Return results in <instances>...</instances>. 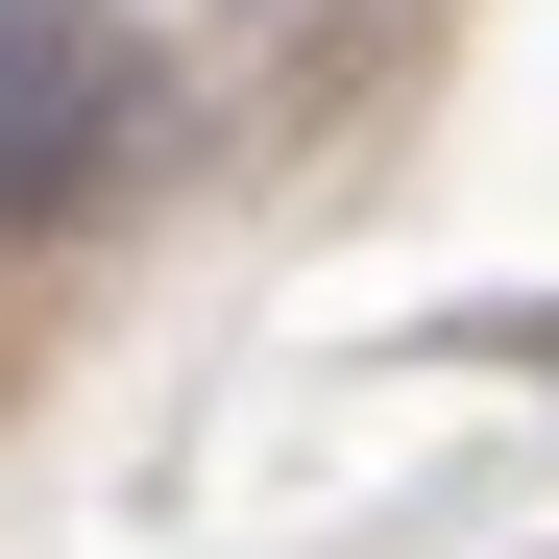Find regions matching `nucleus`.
<instances>
[{
    "instance_id": "1",
    "label": "nucleus",
    "mask_w": 559,
    "mask_h": 559,
    "mask_svg": "<svg viewBox=\"0 0 559 559\" xmlns=\"http://www.w3.org/2000/svg\"><path fill=\"white\" fill-rule=\"evenodd\" d=\"M122 25L98 0H0V219H73L98 195V146H122Z\"/></svg>"
}]
</instances>
